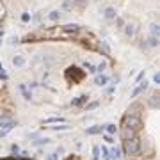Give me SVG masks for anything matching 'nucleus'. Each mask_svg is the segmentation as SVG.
Returning a JSON list of instances; mask_svg holds the SVG:
<instances>
[{
  "label": "nucleus",
  "instance_id": "1",
  "mask_svg": "<svg viewBox=\"0 0 160 160\" xmlns=\"http://www.w3.org/2000/svg\"><path fill=\"white\" fill-rule=\"evenodd\" d=\"M139 149H141V141L137 137L124 139V151H126V155H137Z\"/></svg>",
  "mask_w": 160,
  "mask_h": 160
},
{
  "label": "nucleus",
  "instance_id": "2",
  "mask_svg": "<svg viewBox=\"0 0 160 160\" xmlns=\"http://www.w3.org/2000/svg\"><path fill=\"white\" fill-rule=\"evenodd\" d=\"M139 126H141V119L135 114H128V116L124 117V128L135 132V130H139Z\"/></svg>",
  "mask_w": 160,
  "mask_h": 160
},
{
  "label": "nucleus",
  "instance_id": "3",
  "mask_svg": "<svg viewBox=\"0 0 160 160\" xmlns=\"http://www.w3.org/2000/svg\"><path fill=\"white\" fill-rule=\"evenodd\" d=\"M146 89H148V80H144V82H139V86L133 91H132V98H137L141 93H144Z\"/></svg>",
  "mask_w": 160,
  "mask_h": 160
},
{
  "label": "nucleus",
  "instance_id": "4",
  "mask_svg": "<svg viewBox=\"0 0 160 160\" xmlns=\"http://www.w3.org/2000/svg\"><path fill=\"white\" fill-rule=\"evenodd\" d=\"M66 123V119L64 117H61V116H53V117H46V119H43V124H62Z\"/></svg>",
  "mask_w": 160,
  "mask_h": 160
},
{
  "label": "nucleus",
  "instance_id": "5",
  "mask_svg": "<svg viewBox=\"0 0 160 160\" xmlns=\"http://www.w3.org/2000/svg\"><path fill=\"white\" fill-rule=\"evenodd\" d=\"M62 153H64V148H62V146H59L57 149H53V151H52L48 157H46V160H59Z\"/></svg>",
  "mask_w": 160,
  "mask_h": 160
},
{
  "label": "nucleus",
  "instance_id": "6",
  "mask_svg": "<svg viewBox=\"0 0 160 160\" xmlns=\"http://www.w3.org/2000/svg\"><path fill=\"white\" fill-rule=\"evenodd\" d=\"M95 84L96 86H98V87H105V86H107V84H109V77H107V75H98V77H96L95 78Z\"/></svg>",
  "mask_w": 160,
  "mask_h": 160
},
{
  "label": "nucleus",
  "instance_id": "7",
  "mask_svg": "<svg viewBox=\"0 0 160 160\" xmlns=\"http://www.w3.org/2000/svg\"><path fill=\"white\" fill-rule=\"evenodd\" d=\"M103 16H105L107 20H116V18H117V11L114 7H105V11H103Z\"/></svg>",
  "mask_w": 160,
  "mask_h": 160
},
{
  "label": "nucleus",
  "instance_id": "8",
  "mask_svg": "<svg viewBox=\"0 0 160 160\" xmlns=\"http://www.w3.org/2000/svg\"><path fill=\"white\" fill-rule=\"evenodd\" d=\"M25 64H27V59L23 57V55H15V57H13V66H16V68H23Z\"/></svg>",
  "mask_w": 160,
  "mask_h": 160
},
{
  "label": "nucleus",
  "instance_id": "9",
  "mask_svg": "<svg viewBox=\"0 0 160 160\" xmlns=\"http://www.w3.org/2000/svg\"><path fill=\"white\" fill-rule=\"evenodd\" d=\"M2 126H4V130H0V137H4V135H7L9 132H11V130H13V128L16 126V123H15V121H9V123L2 124Z\"/></svg>",
  "mask_w": 160,
  "mask_h": 160
},
{
  "label": "nucleus",
  "instance_id": "10",
  "mask_svg": "<svg viewBox=\"0 0 160 160\" xmlns=\"http://www.w3.org/2000/svg\"><path fill=\"white\" fill-rule=\"evenodd\" d=\"M18 87H20V93L23 95V98H25V100H32V93L27 89V86H25V84H20Z\"/></svg>",
  "mask_w": 160,
  "mask_h": 160
},
{
  "label": "nucleus",
  "instance_id": "11",
  "mask_svg": "<svg viewBox=\"0 0 160 160\" xmlns=\"http://www.w3.org/2000/svg\"><path fill=\"white\" fill-rule=\"evenodd\" d=\"M121 157V151H119V148H110L109 151V160H119Z\"/></svg>",
  "mask_w": 160,
  "mask_h": 160
},
{
  "label": "nucleus",
  "instance_id": "12",
  "mask_svg": "<svg viewBox=\"0 0 160 160\" xmlns=\"http://www.w3.org/2000/svg\"><path fill=\"white\" fill-rule=\"evenodd\" d=\"M89 100V96L87 95H82V96H78V98H75L71 102V105H75V107H78V105H84V103Z\"/></svg>",
  "mask_w": 160,
  "mask_h": 160
},
{
  "label": "nucleus",
  "instance_id": "13",
  "mask_svg": "<svg viewBox=\"0 0 160 160\" xmlns=\"http://www.w3.org/2000/svg\"><path fill=\"white\" fill-rule=\"evenodd\" d=\"M124 34H126L128 37H133V36H135V27H133L132 23L124 25Z\"/></svg>",
  "mask_w": 160,
  "mask_h": 160
},
{
  "label": "nucleus",
  "instance_id": "14",
  "mask_svg": "<svg viewBox=\"0 0 160 160\" xmlns=\"http://www.w3.org/2000/svg\"><path fill=\"white\" fill-rule=\"evenodd\" d=\"M102 130H103V126H98V124H95V126H89L86 132H87L89 135H96V133H100Z\"/></svg>",
  "mask_w": 160,
  "mask_h": 160
},
{
  "label": "nucleus",
  "instance_id": "15",
  "mask_svg": "<svg viewBox=\"0 0 160 160\" xmlns=\"http://www.w3.org/2000/svg\"><path fill=\"white\" fill-rule=\"evenodd\" d=\"M52 141L50 139H46V137H37L36 141H34V146H46V144H50Z\"/></svg>",
  "mask_w": 160,
  "mask_h": 160
},
{
  "label": "nucleus",
  "instance_id": "16",
  "mask_svg": "<svg viewBox=\"0 0 160 160\" xmlns=\"http://www.w3.org/2000/svg\"><path fill=\"white\" fill-rule=\"evenodd\" d=\"M59 18H61V11H57V9H53V11L48 13V20H52V22H57Z\"/></svg>",
  "mask_w": 160,
  "mask_h": 160
},
{
  "label": "nucleus",
  "instance_id": "17",
  "mask_svg": "<svg viewBox=\"0 0 160 160\" xmlns=\"http://www.w3.org/2000/svg\"><path fill=\"white\" fill-rule=\"evenodd\" d=\"M105 132H107V135H114V133L117 132V126L116 124H112V123L105 124Z\"/></svg>",
  "mask_w": 160,
  "mask_h": 160
},
{
  "label": "nucleus",
  "instance_id": "18",
  "mask_svg": "<svg viewBox=\"0 0 160 160\" xmlns=\"http://www.w3.org/2000/svg\"><path fill=\"white\" fill-rule=\"evenodd\" d=\"M46 128H52V130L59 132V130H69L71 126H69L68 123H62V124H57V126H46Z\"/></svg>",
  "mask_w": 160,
  "mask_h": 160
},
{
  "label": "nucleus",
  "instance_id": "19",
  "mask_svg": "<svg viewBox=\"0 0 160 160\" xmlns=\"http://www.w3.org/2000/svg\"><path fill=\"white\" fill-rule=\"evenodd\" d=\"M64 30L66 32H78V25L77 23H68V25H64Z\"/></svg>",
  "mask_w": 160,
  "mask_h": 160
},
{
  "label": "nucleus",
  "instance_id": "20",
  "mask_svg": "<svg viewBox=\"0 0 160 160\" xmlns=\"http://www.w3.org/2000/svg\"><path fill=\"white\" fill-rule=\"evenodd\" d=\"M84 68H87V71H91V73H96V66L91 64L89 61H84Z\"/></svg>",
  "mask_w": 160,
  "mask_h": 160
},
{
  "label": "nucleus",
  "instance_id": "21",
  "mask_svg": "<svg viewBox=\"0 0 160 160\" xmlns=\"http://www.w3.org/2000/svg\"><path fill=\"white\" fill-rule=\"evenodd\" d=\"M105 69H107V62H100V64L96 66V73H100V75H102Z\"/></svg>",
  "mask_w": 160,
  "mask_h": 160
},
{
  "label": "nucleus",
  "instance_id": "22",
  "mask_svg": "<svg viewBox=\"0 0 160 160\" xmlns=\"http://www.w3.org/2000/svg\"><path fill=\"white\" fill-rule=\"evenodd\" d=\"M149 30H151V36H158V25H157V23H151V25H149Z\"/></svg>",
  "mask_w": 160,
  "mask_h": 160
},
{
  "label": "nucleus",
  "instance_id": "23",
  "mask_svg": "<svg viewBox=\"0 0 160 160\" xmlns=\"http://www.w3.org/2000/svg\"><path fill=\"white\" fill-rule=\"evenodd\" d=\"M98 158H100V148L95 146V148H93V160H98Z\"/></svg>",
  "mask_w": 160,
  "mask_h": 160
},
{
  "label": "nucleus",
  "instance_id": "24",
  "mask_svg": "<svg viewBox=\"0 0 160 160\" xmlns=\"http://www.w3.org/2000/svg\"><path fill=\"white\" fill-rule=\"evenodd\" d=\"M149 44L151 46H158V36H149Z\"/></svg>",
  "mask_w": 160,
  "mask_h": 160
},
{
  "label": "nucleus",
  "instance_id": "25",
  "mask_svg": "<svg viewBox=\"0 0 160 160\" xmlns=\"http://www.w3.org/2000/svg\"><path fill=\"white\" fill-rule=\"evenodd\" d=\"M9 121H11V117H9L7 114H2V116H0V124H6V123H9Z\"/></svg>",
  "mask_w": 160,
  "mask_h": 160
},
{
  "label": "nucleus",
  "instance_id": "26",
  "mask_svg": "<svg viewBox=\"0 0 160 160\" xmlns=\"http://www.w3.org/2000/svg\"><path fill=\"white\" fill-rule=\"evenodd\" d=\"M103 139H105V142H107V144H114V137H112V135H107V133H105Z\"/></svg>",
  "mask_w": 160,
  "mask_h": 160
},
{
  "label": "nucleus",
  "instance_id": "27",
  "mask_svg": "<svg viewBox=\"0 0 160 160\" xmlns=\"http://www.w3.org/2000/svg\"><path fill=\"white\" fill-rule=\"evenodd\" d=\"M29 20H30V15H29V13H23V15H22V22L27 23Z\"/></svg>",
  "mask_w": 160,
  "mask_h": 160
},
{
  "label": "nucleus",
  "instance_id": "28",
  "mask_svg": "<svg viewBox=\"0 0 160 160\" xmlns=\"http://www.w3.org/2000/svg\"><path fill=\"white\" fill-rule=\"evenodd\" d=\"M0 78H7V75H6V71H4V66L0 64Z\"/></svg>",
  "mask_w": 160,
  "mask_h": 160
},
{
  "label": "nucleus",
  "instance_id": "29",
  "mask_svg": "<svg viewBox=\"0 0 160 160\" xmlns=\"http://www.w3.org/2000/svg\"><path fill=\"white\" fill-rule=\"evenodd\" d=\"M153 82H155V84H160V75H158V73H155V75H153Z\"/></svg>",
  "mask_w": 160,
  "mask_h": 160
},
{
  "label": "nucleus",
  "instance_id": "30",
  "mask_svg": "<svg viewBox=\"0 0 160 160\" xmlns=\"http://www.w3.org/2000/svg\"><path fill=\"white\" fill-rule=\"evenodd\" d=\"M98 107V102H93V103H89L87 105V110H91V109H96Z\"/></svg>",
  "mask_w": 160,
  "mask_h": 160
},
{
  "label": "nucleus",
  "instance_id": "31",
  "mask_svg": "<svg viewBox=\"0 0 160 160\" xmlns=\"http://www.w3.org/2000/svg\"><path fill=\"white\" fill-rule=\"evenodd\" d=\"M62 7H64V9H69V7H71V0H66L64 4H62Z\"/></svg>",
  "mask_w": 160,
  "mask_h": 160
},
{
  "label": "nucleus",
  "instance_id": "32",
  "mask_svg": "<svg viewBox=\"0 0 160 160\" xmlns=\"http://www.w3.org/2000/svg\"><path fill=\"white\" fill-rule=\"evenodd\" d=\"M116 23H117V25H119V27H123V25H124L123 18H119V16H117V18H116Z\"/></svg>",
  "mask_w": 160,
  "mask_h": 160
},
{
  "label": "nucleus",
  "instance_id": "33",
  "mask_svg": "<svg viewBox=\"0 0 160 160\" xmlns=\"http://www.w3.org/2000/svg\"><path fill=\"white\" fill-rule=\"evenodd\" d=\"M11 151H13V153H18V151H20L18 144H13V146H11Z\"/></svg>",
  "mask_w": 160,
  "mask_h": 160
},
{
  "label": "nucleus",
  "instance_id": "34",
  "mask_svg": "<svg viewBox=\"0 0 160 160\" xmlns=\"http://www.w3.org/2000/svg\"><path fill=\"white\" fill-rule=\"evenodd\" d=\"M73 2H80V4H82V2H86V0H73Z\"/></svg>",
  "mask_w": 160,
  "mask_h": 160
},
{
  "label": "nucleus",
  "instance_id": "35",
  "mask_svg": "<svg viewBox=\"0 0 160 160\" xmlns=\"http://www.w3.org/2000/svg\"><path fill=\"white\" fill-rule=\"evenodd\" d=\"M2 34H4V30H2V29H0V36H2Z\"/></svg>",
  "mask_w": 160,
  "mask_h": 160
},
{
  "label": "nucleus",
  "instance_id": "36",
  "mask_svg": "<svg viewBox=\"0 0 160 160\" xmlns=\"http://www.w3.org/2000/svg\"><path fill=\"white\" fill-rule=\"evenodd\" d=\"M0 44H2V39H0Z\"/></svg>",
  "mask_w": 160,
  "mask_h": 160
}]
</instances>
